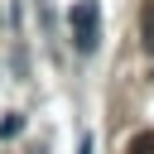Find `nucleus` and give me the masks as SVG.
<instances>
[{"label":"nucleus","instance_id":"obj_1","mask_svg":"<svg viewBox=\"0 0 154 154\" xmlns=\"http://www.w3.org/2000/svg\"><path fill=\"white\" fill-rule=\"evenodd\" d=\"M72 48L77 53H96L101 48V10H96V0H77L72 5Z\"/></svg>","mask_w":154,"mask_h":154},{"label":"nucleus","instance_id":"obj_2","mask_svg":"<svg viewBox=\"0 0 154 154\" xmlns=\"http://www.w3.org/2000/svg\"><path fill=\"white\" fill-rule=\"evenodd\" d=\"M140 29H144V48H154V0L144 5V14H140Z\"/></svg>","mask_w":154,"mask_h":154},{"label":"nucleus","instance_id":"obj_3","mask_svg":"<svg viewBox=\"0 0 154 154\" xmlns=\"http://www.w3.org/2000/svg\"><path fill=\"white\" fill-rule=\"evenodd\" d=\"M125 154H154V130H144V135H135Z\"/></svg>","mask_w":154,"mask_h":154},{"label":"nucleus","instance_id":"obj_4","mask_svg":"<svg viewBox=\"0 0 154 154\" xmlns=\"http://www.w3.org/2000/svg\"><path fill=\"white\" fill-rule=\"evenodd\" d=\"M19 130H24V116H5L0 120V140H14Z\"/></svg>","mask_w":154,"mask_h":154}]
</instances>
